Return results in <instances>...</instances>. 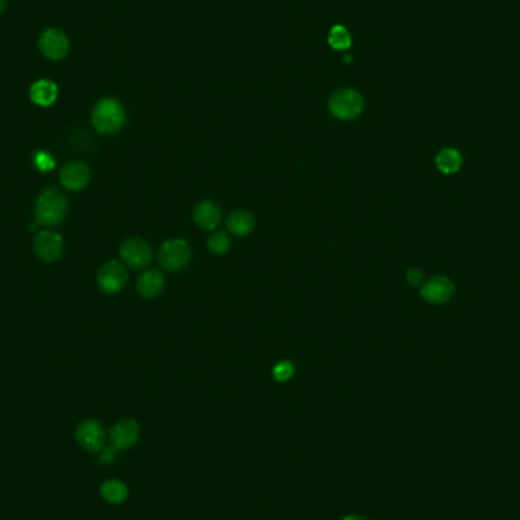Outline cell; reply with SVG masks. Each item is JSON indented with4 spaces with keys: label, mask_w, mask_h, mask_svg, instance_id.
<instances>
[{
    "label": "cell",
    "mask_w": 520,
    "mask_h": 520,
    "mask_svg": "<svg viewBox=\"0 0 520 520\" xmlns=\"http://www.w3.org/2000/svg\"><path fill=\"white\" fill-rule=\"evenodd\" d=\"M165 276L158 269H146L137 280V292L145 300L157 298L165 289Z\"/></svg>",
    "instance_id": "4fadbf2b"
},
{
    "label": "cell",
    "mask_w": 520,
    "mask_h": 520,
    "mask_svg": "<svg viewBox=\"0 0 520 520\" xmlns=\"http://www.w3.org/2000/svg\"><path fill=\"white\" fill-rule=\"evenodd\" d=\"M101 494L107 502L110 504H122L128 497L126 485L117 480L107 481L101 487Z\"/></svg>",
    "instance_id": "ac0fdd59"
},
{
    "label": "cell",
    "mask_w": 520,
    "mask_h": 520,
    "mask_svg": "<svg viewBox=\"0 0 520 520\" xmlns=\"http://www.w3.org/2000/svg\"><path fill=\"white\" fill-rule=\"evenodd\" d=\"M435 163L443 173H455L462 165V156L455 148H444L437 154Z\"/></svg>",
    "instance_id": "e0dca14e"
},
{
    "label": "cell",
    "mask_w": 520,
    "mask_h": 520,
    "mask_svg": "<svg viewBox=\"0 0 520 520\" xmlns=\"http://www.w3.org/2000/svg\"><path fill=\"white\" fill-rule=\"evenodd\" d=\"M406 280L411 286H421L425 283L423 271L418 268H409L406 271Z\"/></svg>",
    "instance_id": "603a6c76"
},
{
    "label": "cell",
    "mask_w": 520,
    "mask_h": 520,
    "mask_svg": "<svg viewBox=\"0 0 520 520\" xmlns=\"http://www.w3.org/2000/svg\"><path fill=\"white\" fill-rule=\"evenodd\" d=\"M254 227H256L254 216L250 212L242 209L232 212L229 215V218H227V230L234 236L239 237L248 236L254 230Z\"/></svg>",
    "instance_id": "2e32d148"
},
{
    "label": "cell",
    "mask_w": 520,
    "mask_h": 520,
    "mask_svg": "<svg viewBox=\"0 0 520 520\" xmlns=\"http://www.w3.org/2000/svg\"><path fill=\"white\" fill-rule=\"evenodd\" d=\"M34 163L40 170H50L55 166L53 163V158L50 157L49 153L46 151H38V153L34 156Z\"/></svg>",
    "instance_id": "7402d4cb"
},
{
    "label": "cell",
    "mask_w": 520,
    "mask_h": 520,
    "mask_svg": "<svg viewBox=\"0 0 520 520\" xmlns=\"http://www.w3.org/2000/svg\"><path fill=\"white\" fill-rule=\"evenodd\" d=\"M128 281L126 268L117 260H108L97 271V285L105 294H117Z\"/></svg>",
    "instance_id": "8992f818"
},
{
    "label": "cell",
    "mask_w": 520,
    "mask_h": 520,
    "mask_svg": "<svg viewBox=\"0 0 520 520\" xmlns=\"http://www.w3.org/2000/svg\"><path fill=\"white\" fill-rule=\"evenodd\" d=\"M92 124L97 133L105 136L121 131L126 124V112L122 102L114 97H104L97 101L92 110Z\"/></svg>",
    "instance_id": "6da1fadb"
},
{
    "label": "cell",
    "mask_w": 520,
    "mask_h": 520,
    "mask_svg": "<svg viewBox=\"0 0 520 520\" xmlns=\"http://www.w3.org/2000/svg\"><path fill=\"white\" fill-rule=\"evenodd\" d=\"M116 450L117 449H114L113 446H110V448H102L101 460L104 462H112V461H114V458H116Z\"/></svg>",
    "instance_id": "cb8c5ba5"
},
{
    "label": "cell",
    "mask_w": 520,
    "mask_h": 520,
    "mask_svg": "<svg viewBox=\"0 0 520 520\" xmlns=\"http://www.w3.org/2000/svg\"><path fill=\"white\" fill-rule=\"evenodd\" d=\"M193 221L200 229L212 232L222 221V210L213 201H201L193 210Z\"/></svg>",
    "instance_id": "5bb4252c"
},
{
    "label": "cell",
    "mask_w": 520,
    "mask_h": 520,
    "mask_svg": "<svg viewBox=\"0 0 520 520\" xmlns=\"http://www.w3.org/2000/svg\"><path fill=\"white\" fill-rule=\"evenodd\" d=\"M92 170L84 161H69L60 170V183L67 190L78 192L89 186Z\"/></svg>",
    "instance_id": "9c48e42d"
},
{
    "label": "cell",
    "mask_w": 520,
    "mask_h": 520,
    "mask_svg": "<svg viewBox=\"0 0 520 520\" xmlns=\"http://www.w3.org/2000/svg\"><path fill=\"white\" fill-rule=\"evenodd\" d=\"M341 520H367V519L362 517V516H357V514H350V516H345Z\"/></svg>",
    "instance_id": "d4e9b609"
},
{
    "label": "cell",
    "mask_w": 520,
    "mask_h": 520,
    "mask_svg": "<svg viewBox=\"0 0 520 520\" xmlns=\"http://www.w3.org/2000/svg\"><path fill=\"white\" fill-rule=\"evenodd\" d=\"M139 425L137 421L131 418H125L117 421V423L110 429V441L112 446L117 450H125L134 446L139 440Z\"/></svg>",
    "instance_id": "7c38bea8"
},
{
    "label": "cell",
    "mask_w": 520,
    "mask_h": 520,
    "mask_svg": "<svg viewBox=\"0 0 520 520\" xmlns=\"http://www.w3.org/2000/svg\"><path fill=\"white\" fill-rule=\"evenodd\" d=\"M34 250L38 259L43 262H57L63 257L64 253V239L61 234L52 232V230H43L40 232L36 239H34Z\"/></svg>",
    "instance_id": "52a82bcc"
},
{
    "label": "cell",
    "mask_w": 520,
    "mask_h": 520,
    "mask_svg": "<svg viewBox=\"0 0 520 520\" xmlns=\"http://www.w3.org/2000/svg\"><path fill=\"white\" fill-rule=\"evenodd\" d=\"M121 259L124 264L131 266L134 269H142L149 265L151 259H153V251H151V247L148 242H145L140 237H129V239L124 241L121 245Z\"/></svg>",
    "instance_id": "ba28073f"
},
{
    "label": "cell",
    "mask_w": 520,
    "mask_h": 520,
    "mask_svg": "<svg viewBox=\"0 0 520 520\" xmlns=\"http://www.w3.org/2000/svg\"><path fill=\"white\" fill-rule=\"evenodd\" d=\"M455 294L453 281L444 276H437L426 280L420 288V296L432 305H444Z\"/></svg>",
    "instance_id": "30bf717a"
},
{
    "label": "cell",
    "mask_w": 520,
    "mask_h": 520,
    "mask_svg": "<svg viewBox=\"0 0 520 520\" xmlns=\"http://www.w3.org/2000/svg\"><path fill=\"white\" fill-rule=\"evenodd\" d=\"M327 43L335 50H347L352 46V36L349 29L342 25H335L329 32Z\"/></svg>",
    "instance_id": "d6986e66"
},
{
    "label": "cell",
    "mask_w": 520,
    "mask_h": 520,
    "mask_svg": "<svg viewBox=\"0 0 520 520\" xmlns=\"http://www.w3.org/2000/svg\"><path fill=\"white\" fill-rule=\"evenodd\" d=\"M5 8H6V0H0V14L4 13Z\"/></svg>",
    "instance_id": "484cf974"
},
{
    "label": "cell",
    "mask_w": 520,
    "mask_h": 520,
    "mask_svg": "<svg viewBox=\"0 0 520 520\" xmlns=\"http://www.w3.org/2000/svg\"><path fill=\"white\" fill-rule=\"evenodd\" d=\"M294 373H296V367L291 361H280L273 368V376L277 382L289 381V379L294 376Z\"/></svg>",
    "instance_id": "44dd1931"
},
{
    "label": "cell",
    "mask_w": 520,
    "mask_h": 520,
    "mask_svg": "<svg viewBox=\"0 0 520 520\" xmlns=\"http://www.w3.org/2000/svg\"><path fill=\"white\" fill-rule=\"evenodd\" d=\"M77 440L85 450L97 452L104 448L105 430L99 421L85 420L77 429Z\"/></svg>",
    "instance_id": "8fae6325"
},
{
    "label": "cell",
    "mask_w": 520,
    "mask_h": 520,
    "mask_svg": "<svg viewBox=\"0 0 520 520\" xmlns=\"http://www.w3.org/2000/svg\"><path fill=\"white\" fill-rule=\"evenodd\" d=\"M364 97L354 89H340L329 99V112L340 121H353L364 112Z\"/></svg>",
    "instance_id": "3957f363"
},
{
    "label": "cell",
    "mask_w": 520,
    "mask_h": 520,
    "mask_svg": "<svg viewBox=\"0 0 520 520\" xmlns=\"http://www.w3.org/2000/svg\"><path fill=\"white\" fill-rule=\"evenodd\" d=\"M157 257L160 266L163 269L180 271L189 265L192 259V250L186 241L175 237V239H169L161 244Z\"/></svg>",
    "instance_id": "277c9868"
},
{
    "label": "cell",
    "mask_w": 520,
    "mask_h": 520,
    "mask_svg": "<svg viewBox=\"0 0 520 520\" xmlns=\"http://www.w3.org/2000/svg\"><path fill=\"white\" fill-rule=\"evenodd\" d=\"M207 248L212 253L220 254V256L229 253L232 248V239H230L229 233H225L222 230L213 232L207 239Z\"/></svg>",
    "instance_id": "ffe728a7"
},
{
    "label": "cell",
    "mask_w": 520,
    "mask_h": 520,
    "mask_svg": "<svg viewBox=\"0 0 520 520\" xmlns=\"http://www.w3.org/2000/svg\"><path fill=\"white\" fill-rule=\"evenodd\" d=\"M31 101L38 107H50L58 97V85L50 80H38L29 89Z\"/></svg>",
    "instance_id": "9a60e30c"
},
{
    "label": "cell",
    "mask_w": 520,
    "mask_h": 520,
    "mask_svg": "<svg viewBox=\"0 0 520 520\" xmlns=\"http://www.w3.org/2000/svg\"><path fill=\"white\" fill-rule=\"evenodd\" d=\"M40 52L50 61H60L67 57L70 41L67 36L58 28H49L41 32L38 38Z\"/></svg>",
    "instance_id": "5b68a950"
},
{
    "label": "cell",
    "mask_w": 520,
    "mask_h": 520,
    "mask_svg": "<svg viewBox=\"0 0 520 520\" xmlns=\"http://www.w3.org/2000/svg\"><path fill=\"white\" fill-rule=\"evenodd\" d=\"M67 209L66 195L55 188H46L36 201V220L38 224L53 229L66 218Z\"/></svg>",
    "instance_id": "7a4b0ae2"
}]
</instances>
